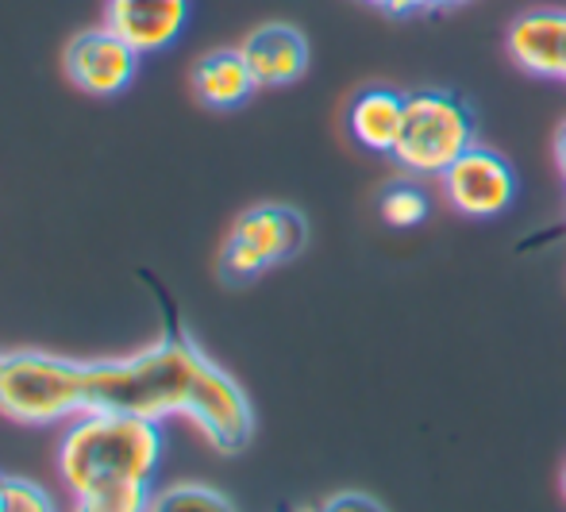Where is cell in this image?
I'll return each instance as SVG.
<instances>
[{"mask_svg":"<svg viewBox=\"0 0 566 512\" xmlns=\"http://www.w3.org/2000/svg\"><path fill=\"white\" fill-rule=\"evenodd\" d=\"M155 485H119V490H97L85 498H70L66 512H147Z\"/></svg>","mask_w":566,"mask_h":512,"instance_id":"9a60e30c","label":"cell"},{"mask_svg":"<svg viewBox=\"0 0 566 512\" xmlns=\"http://www.w3.org/2000/svg\"><path fill=\"white\" fill-rule=\"evenodd\" d=\"M305 512H316V509H305Z\"/></svg>","mask_w":566,"mask_h":512,"instance_id":"7402d4cb","label":"cell"},{"mask_svg":"<svg viewBox=\"0 0 566 512\" xmlns=\"http://www.w3.org/2000/svg\"><path fill=\"white\" fill-rule=\"evenodd\" d=\"M239 51H243L259 90L297 85L308 74V62H313V46H308L305 31L285 20H270L251 28L243 35V43H239Z\"/></svg>","mask_w":566,"mask_h":512,"instance_id":"ba28073f","label":"cell"},{"mask_svg":"<svg viewBox=\"0 0 566 512\" xmlns=\"http://www.w3.org/2000/svg\"><path fill=\"white\" fill-rule=\"evenodd\" d=\"M4 512H62L54 498L31 478L4 474Z\"/></svg>","mask_w":566,"mask_h":512,"instance_id":"2e32d148","label":"cell"},{"mask_svg":"<svg viewBox=\"0 0 566 512\" xmlns=\"http://www.w3.org/2000/svg\"><path fill=\"white\" fill-rule=\"evenodd\" d=\"M147 512H239L224 490L209 482H170L155 485Z\"/></svg>","mask_w":566,"mask_h":512,"instance_id":"4fadbf2b","label":"cell"},{"mask_svg":"<svg viewBox=\"0 0 566 512\" xmlns=\"http://www.w3.org/2000/svg\"><path fill=\"white\" fill-rule=\"evenodd\" d=\"M405 97L409 93L386 90V85H370V90L358 93L347 108L350 139L363 150H374V155H394L405 124Z\"/></svg>","mask_w":566,"mask_h":512,"instance_id":"7c38bea8","label":"cell"},{"mask_svg":"<svg viewBox=\"0 0 566 512\" xmlns=\"http://www.w3.org/2000/svg\"><path fill=\"white\" fill-rule=\"evenodd\" d=\"M505 51L524 74L566 85V8H532L505 31Z\"/></svg>","mask_w":566,"mask_h":512,"instance_id":"9c48e42d","label":"cell"},{"mask_svg":"<svg viewBox=\"0 0 566 512\" xmlns=\"http://www.w3.org/2000/svg\"><path fill=\"white\" fill-rule=\"evenodd\" d=\"M563 498H566V467H563Z\"/></svg>","mask_w":566,"mask_h":512,"instance_id":"44dd1931","label":"cell"},{"mask_svg":"<svg viewBox=\"0 0 566 512\" xmlns=\"http://www.w3.org/2000/svg\"><path fill=\"white\" fill-rule=\"evenodd\" d=\"M85 412V363L46 351L0 355V416L23 428L70 424Z\"/></svg>","mask_w":566,"mask_h":512,"instance_id":"3957f363","label":"cell"},{"mask_svg":"<svg viewBox=\"0 0 566 512\" xmlns=\"http://www.w3.org/2000/svg\"><path fill=\"white\" fill-rule=\"evenodd\" d=\"M85 412H132L158 424L181 416L220 454H239L254 436L243 386L181 332L124 358L85 363Z\"/></svg>","mask_w":566,"mask_h":512,"instance_id":"6da1fadb","label":"cell"},{"mask_svg":"<svg viewBox=\"0 0 566 512\" xmlns=\"http://www.w3.org/2000/svg\"><path fill=\"white\" fill-rule=\"evenodd\" d=\"M474 147V116L470 104L451 90H417L405 97L401 139L394 163L409 178H443L459 155Z\"/></svg>","mask_w":566,"mask_h":512,"instance_id":"277c9868","label":"cell"},{"mask_svg":"<svg viewBox=\"0 0 566 512\" xmlns=\"http://www.w3.org/2000/svg\"><path fill=\"white\" fill-rule=\"evenodd\" d=\"M366 4L381 8L389 15H417V12H443V8H454L462 0H366Z\"/></svg>","mask_w":566,"mask_h":512,"instance_id":"ac0fdd59","label":"cell"},{"mask_svg":"<svg viewBox=\"0 0 566 512\" xmlns=\"http://www.w3.org/2000/svg\"><path fill=\"white\" fill-rule=\"evenodd\" d=\"M555 163H559V170H563V189H566V119H563L559 135H555Z\"/></svg>","mask_w":566,"mask_h":512,"instance_id":"d6986e66","label":"cell"},{"mask_svg":"<svg viewBox=\"0 0 566 512\" xmlns=\"http://www.w3.org/2000/svg\"><path fill=\"white\" fill-rule=\"evenodd\" d=\"M378 212L389 228H417V223H424L428 212H432V197L424 194V186H420L417 178H401L381 189Z\"/></svg>","mask_w":566,"mask_h":512,"instance_id":"5bb4252c","label":"cell"},{"mask_svg":"<svg viewBox=\"0 0 566 512\" xmlns=\"http://www.w3.org/2000/svg\"><path fill=\"white\" fill-rule=\"evenodd\" d=\"M308 243V220L290 205H254L235 216L217 254L228 285H247L266 270L297 259Z\"/></svg>","mask_w":566,"mask_h":512,"instance_id":"5b68a950","label":"cell"},{"mask_svg":"<svg viewBox=\"0 0 566 512\" xmlns=\"http://www.w3.org/2000/svg\"><path fill=\"white\" fill-rule=\"evenodd\" d=\"M189 90L193 97L212 112H235L254 97L259 82H254L251 66H247L239 46H220L193 62L189 70Z\"/></svg>","mask_w":566,"mask_h":512,"instance_id":"8fae6325","label":"cell"},{"mask_svg":"<svg viewBox=\"0 0 566 512\" xmlns=\"http://www.w3.org/2000/svg\"><path fill=\"white\" fill-rule=\"evenodd\" d=\"M193 0H105V23L147 54H163L186 35Z\"/></svg>","mask_w":566,"mask_h":512,"instance_id":"30bf717a","label":"cell"},{"mask_svg":"<svg viewBox=\"0 0 566 512\" xmlns=\"http://www.w3.org/2000/svg\"><path fill=\"white\" fill-rule=\"evenodd\" d=\"M316 512H389V509L381 505L378 498H370V493L343 490V493H332L324 505H316Z\"/></svg>","mask_w":566,"mask_h":512,"instance_id":"e0dca14e","label":"cell"},{"mask_svg":"<svg viewBox=\"0 0 566 512\" xmlns=\"http://www.w3.org/2000/svg\"><path fill=\"white\" fill-rule=\"evenodd\" d=\"M143 54L127 39H119L108 23L85 28L70 35L62 46V70L66 82L85 97H119L139 77Z\"/></svg>","mask_w":566,"mask_h":512,"instance_id":"8992f818","label":"cell"},{"mask_svg":"<svg viewBox=\"0 0 566 512\" xmlns=\"http://www.w3.org/2000/svg\"><path fill=\"white\" fill-rule=\"evenodd\" d=\"M0 512H4V474H0Z\"/></svg>","mask_w":566,"mask_h":512,"instance_id":"ffe728a7","label":"cell"},{"mask_svg":"<svg viewBox=\"0 0 566 512\" xmlns=\"http://www.w3.org/2000/svg\"><path fill=\"white\" fill-rule=\"evenodd\" d=\"M0 355H4V351H0Z\"/></svg>","mask_w":566,"mask_h":512,"instance_id":"603a6c76","label":"cell"},{"mask_svg":"<svg viewBox=\"0 0 566 512\" xmlns=\"http://www.w3.org/2000/svg\"><path fill=\"white\" fill-rule=\"evenodd\" d=\"M443 201L459 216L470 220H490V216L509 212L516 201V170L505 155L490 147H470L443 170L440 178Z\"/></svg>","mask_w":566,"mask_h":512,"instance_id":"52a82bcc","label":"cell"},{"mask_svg":"<svg viewBox=\"0 0 566 512\" xmlns=\"http://www.w3.org/2000/svg\"><path fill=\"white\" fill-rule=\"evenodd\" d=\"M166 428L132 412H82L62 428L54 470L66 498L119 485H158Z\"/></svg>","mask_w":566,"mask_h":512,"instance_id":"7a4b0ae2","label":"cell"}]
</instances>
